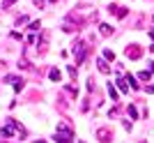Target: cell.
<instances>
[{
  "instance_id": "cell-1",
  "label": "cell",
  "mask_w": 154,
  "mask_h": 143,
  "mask_svg": "<svg viewBox=\"0 0 154 143\" xmlns=\"http://www.w3.org/2000/svg\"><path fill=\"white\" fill-rule=\"evenodd\" d=\"M71 138H74V132H71V127H67V125L60 122L58 129H55V141L58 143H71Z\"/></svg>"
},
{
  "instance_id": "cell-2",
  "label": "cell",
  "mask_w": 154,
  "mask_h": 143,
  "mask_svg": "<svg viewBox=\"0 0 154 143\" xmlns=\"http://www.w3.org/2000/svg\"><path fill=\"white\" fill-rule=\"evenodd\" d=\"M85 51H88V46H85V42H76V44L71 46V53L76 56V65H81L85 58Z\"/></svg>"
},
{
  "instance_id": "cell-3",
  "label": "cell",
  "mask_w": 154,
  "mask_h": 143,
  "mask_svg": "<svg viewBox=\"0 0 154 143\" xmlns=\"http://www.w3.org/2000/svg\"><path fill=\"white\" fill-rule=\"evenodd\" d=\"M143 56V49L138 44H131V46H127V58H131V60H138Z\"/></svg>"
},
{
  "instance_id": "cell-4",
  "label": "cell",
  "mask_w": 154,
  "mask_h": 143,
  "mask_svg": "<svg viewBox=\"0 0 154 143\" xmlns=\"http://www.w3.org/2000/svg\"><path fill=\"white\" fill-rule=\"evenodd\" d=\"M97 138L101 143H110L113 141V132L110 129H97Z\"/></svg>"
},
{
  "instance_id": "cell-5",
  "label": "cell",
  "mask_w": 154,
  "mask_h": 143,
  "mask_svg": "<svg viewBox=\"0 0 154 143\" xmlns=\"http://www.w3.org/2000/svg\"><path fill=\"white\" fill-rule=\"evenodd\" d=\"M48 78H51V81H55V83H60V78H62V72H60L58 67H53V69L48 72Z\"/></svg>"
},
{
  "instance_id": "cell-6",
  "label": "cell",
  "mask_w": 154,
  "mask_h": 143,
  "mask_svg": "<svg viewBox=\"0 0 154 143\" xmlns=\"http://www.w3.org/2000/svg\"><path fill=\"white\" fill-rule=\"evenodd\" d=\"M97 67H99L101 74H108V72H110V65L106 62V60H97Z\"/></svg>"
},
{
  "instance_id": "cell-7",
  "label": "cell",
  "mask_w": 154,
  "mask_h": 143,
  "mask_svg": "<svg viewBox=\"0 0 154 143\" xmlns=\"http://www.w3.org/2000/svg\"><path fill=\"white\" fill-rule=\"evenodd\" d=\"M99 33H101L103 37H108V35H113V28H110L108 23H101V26H99Z\"/></svg>"
},
{
  "instance_id": "cell-8",
  "label": "cell",
  "mask_w": 154,
  "mask_h": 143,
  "mask_svg": "<svg viewBox=\"0 0 154 143\" xmlns=\"http://www.w3.org/2000/svg\"><path fill=\"white\" fill-rule=\"evenodd\" d=\"M117 88H120L122 92H129V81H127V78H122V76H120V78H117Z\"/></svg>"
},
{
  "instance_id": "cell-9",
  "label": "cell",
  "mask_w": 154,
  "mask_h": 143,
  "mask_svg": "<svg viewBox=\"0 0 154 143\" xmlns=\"http://www.w3.org/2000/svg\"><path fill=\"white\" fill-rule=\"evenodd\" d=\"M108 95H110V97H113V102H117V88H115V85H113V83L108 85Z\"/></svg>"
},
{
  "instance_id": "cell-10",
  "label": "cell",
  "mask_w": 154,
  "mask_h": 143,
  "mask_svg": "<svg viewBox=\"0 0 154 143\" xmlns=\"http://www.w3.org/2000/svg\"><path fill=\"white\" fill-rule=\"evenodd\" d=\"M127 111H129V116H131V120H136V118H138V111H136V106H134V104H129V106H127Z\"/></svg>"
},
{
  "instance_id": "cell-11",
  "label": "cell",
  "mask_w": 154,
  "mask_h": 143,
  "mask_svg": "<svg viewBox=\"0 0 154 143\" xmlns=\"http://www.w3.org/2000/svg\"><path fill=\"white\" fill-rule=\"evenodd\" d=\"M149 76H152V72H149V69H145V72H140V74H138V78H140V81H149Z\"/></svg>"
},
{
  "instance_id": "cell-12",
  "label": "cell",
  "mask_w": 154,
  "mask_h": 143,
  "mask_svg": "<svg viewBox=\"0 0 154 143\" xmlns=\"http://www.w3.org/2000/svg\"><path fill=\"white\" fill-rule=\"evenodd\" d=\"M67 72H69V76L74 78V81H76V76H78V72H76V67H74V65H69V67H67Z\"/></svg>"
},
{
  "instance_id": "cell-13",
  "label": "cell",
  "mask_w": 154,
  "mask_h": 143,
  "mask_svg": "<svg viewBox=\"0 0 154 143\" xmlns=\"http://www.w3.org/2000/svg\"><path fill=\"white\" fill-rule=\"evenodd\" d=\"M103 58L106 60H115V53L110 51V49H106V51H103Z\"/></svg>"
},
{
  "instance_id": "cell-14",
  "label": "cell",
  "mask_w": 154,
  "mask_h": 143,
  "mask_svg": "<svg viewBox=\"0 0 154 143\" xmlns=\"http://www.w3.org/2000/svg\"><path fill=\"white\" fill-rule=\"evenodd\" d=\"M127 14H129V9H127V7H120V9H117V16H120V19H124Z\"/></svg>"
},
{
  "instance_id": "cell-15",
  "label": "cell",
  "mask_w": 154,
  "mask_h": 143,
  "mask_svg": "<svg viewBox=\"0 0 154 143\" xmlns=\"http://www.w3.org/2000/svg\"><path fill=\"white\" fill-rule=\"evenodd\" d=\"M67 92H69L71 97H78V90L74 88V85H67Z\"/></svg>"
},
{
  "instance_id": "cell-16",
  "label": "cell",
  "mask_w": 154,
  "mask_h": 143,
  "mask_svg": "<svg viewBox=\"0 0 154 143\" xmlns=\"http://www.w3.org/2000/svg\"><path fill=\"white\" fill-rule=\"evenodd\" d=\"M39 28H42V23H39V21H32V23H30V30H35V33H37Z\"/></svg>"
},
{
  "instance_id": "cell-17",
  "label": "cell",
  "mask_w": 154,
  "mask_h": 143,
  "mask_svg": "<svg viewBox=\"0 0 154 143\" xmlns=\"http://www.w3.org/2000/svg\"><path fill=\"white\" fill-rule=\"evenodd\" d=\"M16 0H2V9H7V7H12Z\"/></svg>"
},
{
  "instance_id": "cell-18",
  "label": "cell",
  "mask_w": 154,
  "mask_h": 143,
  "mask_svg": "<svg viewBox=\"0 0 154 143\" xmlns=\"http://www.w3.org/2000/svg\"><path fill=\"white\" fill-rule=\"evenodd\" d=\"M23 23H28V16H19L16 19V26H23Z\"/></svg>"
},
{
  "instance_id": "cell-19",
  "label": "cell",
  "mask_w": 154,
  "mask_h": 143,
  "mask_svg": "<svg viewBox=\"0 0 154 143\" xmlns=\"http://www.w3.org/2000/svg\"><path fill=\"white\" fill-rule=\"evenodd\" d=\"M147 92H149V95H154V85H147Z\"/></svg>"
},
{
  "instance_id": "cell-20",
  "label": "cell",
  "mask_w": 154,
  "mask_h": 143,
  "mask_svg": "<svg viewBox=\"0 0 154 143\" xmlns=\"http://www.w3.org/2000/svg\"><path fill=\"white\" fill-rule=\"evenodd\" d=\"M35 5H39V7H42V5H44V0H35Z\"/></svg>"
},
{
  "instance_id": "cell-21",
  "label": "cell",
  "mask_w": 154,
  "mask_h": 143,
  "mask_svg": "<svg viewBox=\"0 0 154 143\" xmlns=\"http://www.w3.org/2000/svg\"><path fill=\"white\" fill-rule=\"evenodd\" d=\"M149 37H152V39H154V28H152V30H149Z\"/></svg>"
},
{
  "instance_id": "cell-22",
  "label": "cell",
  "mask_w": 154,
  "mask_h": 143,
  "mask_svg": "<svg viewBox=\"0 0 154 143\" xmlns=\"http://www.w3.org/2000/svg\"><path fill=\"white\" fill-rule=\"evenodd\" d=\"M35 143H46V141H35Z\"/></svg>"
},
{
  "instance_id": "cell-23",
  "label": "cell",
  "mask_w": 154,
  "mask_h": 143,
  "mask_svg": "<svg viewBox=\"0 0 154 143\" xmlns=\"http://www.w3.org/2000/svg\"><path fill=\"white\" fill-rule=\"evenodd\" d=\"M51 2H58V0H51Z\"/></svg>"
}]
</instances>
